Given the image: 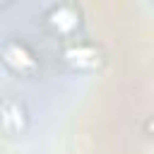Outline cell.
<instances>
[{
	"instance_id": "7a4b0ae2",
	"label": "cell",
	"mask_w": 154,
	"mask_h": 154,
	"mask_svg": "<svg viewBox=\"0 0 154 154\" xmlns=\"http://www.w3.org/2000/svg\"><path fill=\"white\" fill-rule=\"evenodd\" d=\"M5 63H7L12 70L22 72V75H26V72H31V70L36 67L34 55H31L22 43H10V46H5Z\"/></svg>"
},
{
	"instance_id": "277c9868",
	"label": "cell",
	"mask_w": 154,
	"mask_h": 154,
	"mask_svg": "<svg viewBox=\"0 0 154 154\" xmlns=\"http://www.w3.org/2000/svg\"><path fill=\"white\" fill-rule=\"evenodd\" d=\"M65 58H67V63H72L77 67H94L99 63V53L91 46H84V43H77V46L67 48Z\"/></svg>"
},
{
	"instance_id": "6da1fadb",
	"label": "cell",
	"mask_w": 154,
	"mask_h": 154,
	"mask_svg": "<svg viewBox=\"0 0 154 154\" xmlns=\"http://www.w3.org/2000/svg\"><path fill=\"white\" fill-rule=\"evenodd\" d=\"M0 125H2V130L10 132V135L22 132L24 125H26L24 106H22L19 101H12V99L2 101V106H0Z\"/></svg>"
},
{
	"instance_id": "3957f363",
	"label": "cell",
	"mask_w": 154,
	"mask_h": 154,
	"mask_svg": "<svg viewBox=\"0 0 154 154\" xmlns=\"http://www.w3.org/2000/svg\"><path fill=\"white\" fill-rule=\"evenodd\" d=\"M48 22L55 26V31H60V34H72V31L79 26V14L75 12L72 5H60V7H55V10L51 12V19H48Z\"/></svg>"
}]
</instances>
